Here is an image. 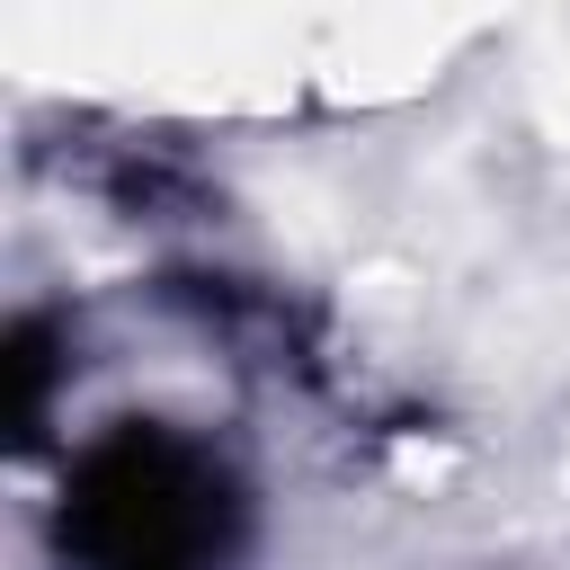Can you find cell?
I'll return each mask as SVG.
<instances>
[{
	"mask_svg": "<svg viewBox=\"0 0 570 570\" xmlns=\"http://www.w3.org/2000/svg\"><path fill=\"white\" fill-rule=\"evenodd\" d=\"M240 525L249 499L232 463L169 419H125L80 445L53 517L71 570H232Z\"/></svg>",
	"mask_w": 570,
	"mask_h": 570,
	"instance_id": "1",
	"label": "cell"
}]
</instances>
